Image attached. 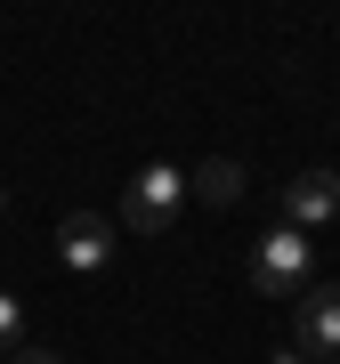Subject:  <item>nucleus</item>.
<instances>
[{
  "label": "nucleus",
  "mask_w": 340,
  "mask_h": 364,
  "mask_svg": "<svg viewBox=\"0 0 340 364\" xmlns=\"http://www.w3.org/2000/svg\"><path fill=\"white\" fill-rule=\"evenodd\" d=\"M308 267H316V251H308V235H292V227H275L251 243V291H267V299H300L308 291Z\"/></svg>",
  "instance_id": "f257e3e1"
},
{
  "label": "nucleus",
  "mask_w": 340,
  "mask_h": 364,
  "mask_svg": "<svg viewBox=\"0 0 340 364\" xmlns=\"http://www.w3.org/2000/svg\"><path fill=\"white\" fill-rule=\"evenodd\" d=\"M179 203H186V170L146 162L130 178V195H122V227H130V235H162L170 219H179Z\"/></svg>",
  "instance_id": "f03ea898"
},
{
  "label": "nucleus",
  "mask_w": 340,
  "mask_h": 364,
  "mask_svg": "<svg viewBox=\"0 0 340 364\" xmlns=\"http://www.w3.org/2000/svg\"><path fill=\"white\" fill-rule=\"evenodd\" d=\"M57 259H65L73 275H97L105 259H114V227H105L97 210H65V219H57Z\"/></svg>",
  "instance_id": "7ed1b4c3"
},
{
  "label": "nucleus",
  "mask_w": 340,
  "mask_h": 364,
  "mask_svg": "<svg viewBox=\"0 0 340 364\" xmlns=\"http://www.w3.org/2000/svg\"><path fill=\"white\" fill-rule=\"evenodd\" d=\"M324 219H340V178H332V170H300V178L284 186V227L308 235V227H324Z\"/></svg>",
  "instance_id": "20e7f679"
},
{
  "label": "nucleus",
  "mask_w": 340,
  "mask_h": 364,
  "mask_svg": "<svg viewBox=\"0 0 340 364\" xmlns=\"http://www.w3.org/2000/svg\"><path fill=\"white\" fill-rule=\"evenodd\" d=\"M292 324H300V356H340V284H308Z\"/></svg>",
  "instance_id": "39448f33"
},
{
  "label": "nucleus",
  "mask_w": 340,
  "mask_h": 364,
  "mask_svg": "<svg viewBox=\"0 0 340 364\" xmlns=\"http://www.w3.org/2000/svg\"><path fill=\"white\" fill-rule=\"evenodd\" d=\"M186 195H203L211 210H235L243 203V162H227V154H211L195 178H186Z\"/></svg>",
  "instance_id": "423d86ee"
},
{
  "label": "nucleus",
  "mask_w": 340,
  "mask_h": 364,
  "mask_svg": "<svg viewBox=\"0 0 340 364\" xmlns=\"http://www.w3.org/2000/svg\"><path fill=\"white\" fill-rule=\"evenodd\" d=\"M0 348H25V308H16V291H0Z\"/></svg>",
  "instance_id": "0eeeda50"
},
{
  "label": "nucleus",
  "mask_w": 340,
  "mask_h": 364,
  "mask_svg": "<svg viewBox=\"0 0 340 364\" xmlns=\"http://www.w3.org/2000/svg\"><path fill=\"white\" fill-rule=\"evenodd\" d=\"M9 364H65V356H57V348H33V340H25V348H16Z\"/></svg>",
  "instance_id": "6e6552de"
},
{
  "label": "nucleus",
  "mask_w": 340,
  "mask_h": 364,
  "mask_svg": "<svg viewBox=\"0 0 340 364\" xmlns=\"http://www.w3.org/2000/svg\"><path fill=\"white\" fill-rule=\"evenodd\" d=\"M275 364H308V356H300V348H284V356H275Z\"/></svg>",
  "instance_id": "1a4fd4ad"
},
{
  "label": "nucleus",
  "mask_w": 340,
  "mask_h": 364,
  "mask_svg": "<svg viewBox=\"0 0 340 364\" xmlns=\"http://www.w3.org/2000/svg\"><path fill=\"white\" fill-rule=\"evenodd\" d=\"M308 364H340V356H308Z\"/></svg>",
  "instance_id": "9d476101"
}]
</instances>
